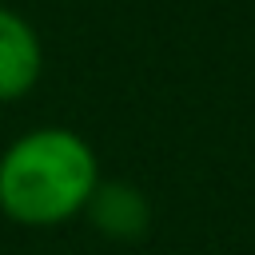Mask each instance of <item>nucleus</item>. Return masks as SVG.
Returning a JSON list of instances; mask_svg holds the SVG:
<instances>
[{
	"label": "nucleus",
	"mask_w": 255,
	"mask_h": 255,
	"mask_svg": "<svg viewBox=\"0 0 255 255\" xmlns=\"http://www.w3.org/2000/svg\"><path fill=\"white\" fill-rule=\"evenodd\" d=\"M100 179V159L80 131L32 128L0 151V215L20 227H60L84 215Z\"/></svg>",
	"instance_id": "obj_1"
},
{
	"label": "nucleus",
	"mask_w": 255,
	"mask_h": 255,
	"mask_svg": "<svg viewBox=\"0 0 255 255\" xmlns=\"http://www.w3.org/2000/svg\"><path fill=\"white\" fill-rule=\"evenodd\" d=\"M84 219L112 243H135L151 227V199L128 179H100L84 207Z\"/></svg>",
	"instance_id": "obj_2"
},
{
	"label": "nucleus",
	"mask_w": 255,
	"mask_h": 255,
	"mask_svg": "<svg viewBox=\"0 0 255 255\" xmlns=\"http://www.w3.org/2000/svg\"><path fill=\"white\" fill-rule=\"evenodd\" d=\"M44 76L40 32L12 8H0V104L24 100Z\"/></svg>",
	"instance_id": "obj_3"
}]
</instances>
